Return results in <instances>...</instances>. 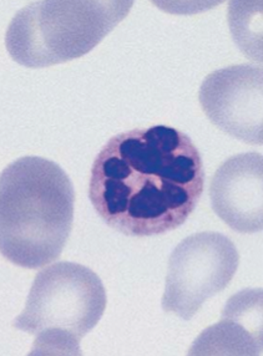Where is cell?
<instances>
[{"instance_id":"cell-1","label":"cell","mask_w":263,"mask_h":356,"mask_svg":"<svg viewBox=\"0 0 263 356\" xmlns=\"http://www.w3.org/2000/svg\"><path fill=\"white\" fill-rule=\"evenodd\" d=\"M202 157L191 138L170 126L111 137L91 167L89 198L109 227L151 237L185 223L204 193Z\"/></svg>"},{"instance_id":"cell-2","label":"cell","mask_w":263,"mask_h":356,"mask_svg":"<svg viewBox=\"0 0 263 356\" xmlns=\"http://www.w3.org/2000/svg\"><path fill=\"white\" fill-rule=\"evenodd\" d=\"M75 193L53 161L26 156L0 178V248L13 264L45 267L59 258L72 232Z\"/></svg>"},{"instance_id":"cell-3","label":"cell","mask_w":263,"mask_h":356,"mask_svg":"<svg viewBox=\"0 0 263 356\" xmlns=\"http://www.w3.org/2000/svg\"><path fill=\"white\" fill-rule=\"evenodd\" d=\"M134 1H33L12 19L6 47L14 61L48 67L90 53L127 17Z\"/></svg>"},{"instance_id":"cell-4","label":"cell","mask_w":263,"mask_h":356,"mask_svg":"<svg viewBox=\"0 0 263 356\" xmlns=\"http://www.w3.org/2000/svg\"><path fill=\"white\" fill-rule=\"evenodd\" d=\"M105 308L106 291L97 274L79 263L59 261L36 274L13 327L35 337L30 354L79 355L80 340Z\"/></svg>"},{"instance_id":"cell-5","label":"cell","mask_w":263,"mask_h":356,"mask_svg":"<svg viewBox=\"0 0 263 356\" xmlns=\"http://www.w3.org/2000/svg\"><path fill=\"white\" fill-rule=\"evenodd\" d=\"M239 264L236 245L222 233L201 232L185 238L168 259L162 309L190 321L206 300L230 284Z\"/></svg>"},{"instance_id":"cell-6","label":"cell","mask_w":263,"mask_h":356,"mask_svg":"<svg viewBox=\"0 0 263 356\" xmlns=\"http://www.w3.org/2000/svg\"><path fill=\"white\" fill-rule=\"evenodd\" d=\"M263 74L252 64L211 72L198 100L209 121L230 136L248 145L263 143Z\"/></svg>"},{"instance_id":"cell-7","label":"cell","mask_w":263,"mask_h":356,"mask_svg":"<svg viewBox=\"0 0 263 356\" xmlns=\"http://www.w3.org/2000/svg\"><path fill=\"white\" fill-rule=\"evenodd\" d=\"M209 198L215 213L234 231H262V154L247 152L225 161L211 181Z\"/></svg>"},{"instance_id":"cell-8","label":"cell","mask_w":263,"mask_h":356,"mask_svg":"<svg viewBox=\"0 0 263 356\" xmlns=\"http://www.w3.org/2000/svg\"><path fill=\"white\" fill-rule=\"evenodd\" d=\"M260 298H262L261 289H246L234 294L223 310V319L202 332L191 351L200 349L195 354H260L262 346L261 327H246V323L261 321L262 304L245 315Z\"/></svg>"}]
</instances>
